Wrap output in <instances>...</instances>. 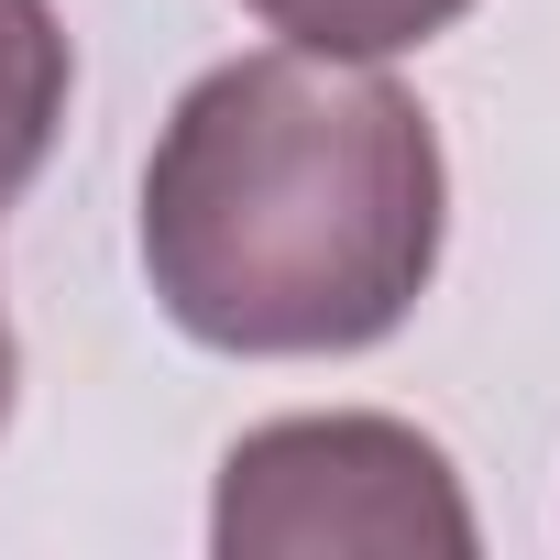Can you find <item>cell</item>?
<instances>
[{
    "mask_svg": "<svg viewBox=\"0 0 560 560\" xmlns=\"http://www.w3.org/2000/svg\"><path fill=\"white\" fill-rule=\"evenodd\" d=\"M451 242V165L429 110L352 56L209 67L143 165L154 308L242 363L374 352L407 330Z\"/></svg>",
    "mask_w": 560,
    "mask_h": 560,
    "instance_id": "obj_1",
    "label": "cell"
},
{
    "mask_svg": "<svg viewBox=\"0 0 560 560\" xmlns=\"http://www.w3.org/2000/svg\"><path fill=\"white\" fill-rule=\"evenodd\" d=\"M220 560H472L462 472L429 429L330 407V418H264L231 440L209 494Z\"/></svg>",
    "mask_w": 560,
    "mask_h": 560,
    "instance_id": "obj_2",
    "label": "cell"
},
{
    "mask_svg": "<svg viewBox=\"0 0 560 560\" xmlns=\"http://www.w3.org/2000/svg\"><path fill=\"white\" fill-rule=\"evenodd\" d=\"M67 100H78V45L56 23V0H0V209L45 176Z\"/></svg>",
    "mask_w": 560,
    "mask_h": 560,
    "instance_id": "obj_3",
    "label": "cell"
},
{
    "mask_svg": "<svg viewBox=\"0 0 560 560\" xmlns=\"http://www.w3.org/2000/svg\"><path fill=\"white\" fill-rule=\"evenodd\" d=\"M242 12H253L264 34L308 45V56H352V67H385V56H407V45L451 34V23L472 12V0H242Z\"/></svg>",
    "mask_w": 560,
    "mask_h": 560,
    "instance_id": "obj_4",
    "label": "cell"
},
{
    "mask_svg": "<svg viewBox=\"0 0 560 560\" xmlns=\"http://www.w3.org/2000/svg\"><path fill=\"white\" fill-rule=\"evenodd\" d=\"M12 385H23V352H12V319H0V429H12Z\"/></svg>",
    "mask_w": 560,
    "mask_h": 560,
    "instance_id": "obj_5",
    "label": "cell"
}]
</instances>
